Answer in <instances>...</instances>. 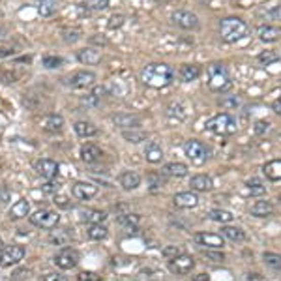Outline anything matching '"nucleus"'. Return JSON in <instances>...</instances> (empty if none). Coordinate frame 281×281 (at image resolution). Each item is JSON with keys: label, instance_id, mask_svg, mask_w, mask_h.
I'll list each match as a JSON object with an SVG mask.
<instances>
[{"label": "nucleus", "instance_id": "nucleus-1", "mask_svg": "<svg viewBox=\"0 0 281 281\" xmlns=\"http://www.w3.org/2000/svg\"><path fill=\"white\" fill-rule=\"evenodd\" d=\"M172 79H174L172 67L169 64H163V62L148 64L140 72V81L147 86H152V88H165V86L171 85Z\"/></svg>", "mask_w": 281, "mask_h": 281}, {"label": "nucleus", "instance_id": "nucleus-2", "mask_svg": "<svg viewBox=\"0 0 281 281\" xmlns=\"http://www.w3.org/2000/svg\"><path fill=\"white\" fill-rule=\"evenodd\" d=\"M248 34V25L240 17H225L220 21V36L227 43H236Z\"/></svg>", "mask_w": 281, "mask_h": 281}, {"label": "nucleus", "instance_id": "nucleus-3", "mask_svg": "<svg viewBox=\"0 0 281 281\" xmlns=\"http://www.w3.org/2000/svg\"><path fill=\"white\" fill-rule=\"evenodd\" d=\"M208 74V88L212 92H227L229 88L232 86V81H231V75L227 72V67L220 62H214V64H210L206 69Z\"/></svg>", "mask_w": 281, "mask_h": 281}, {"label": "nucleus", "instance_id": "nucleus-4", "mask_svg": "<svg viewBox=\"0 0 281 281\" xmlns=\"http://www.w3.org/2000/svg\"><path fill=\"white\" fill-rule=\"evenodd\" d=\"M206 129L216 135H232L236 133V120L229 113H218L206 120Z\"/></svg>", "mask_w": 281, "mask_h": 281}, {"label": "nucleus", "instance_id": "nucleus-5", "mask_svg": "<svg viewBox=\"0 0 281 281\" xmlns=\"http://www.w3.org/2000/svg\"><path fill=\"white\" fill-rule=\"evenodd\" d=\"M184 152H186V156H188V159H190L191 163H195V165H202L208 159V154H210L206 145L195 139L188 140V143L184 145Z\"/></svg>", "mask_w": 281, "mask_h": 281}, {"label": "nucleus", "instance_id": "nucleus-6", "mask_svg": "<svg viewBox=\"0 0 281 281\" xmlns=\"http://www.w3.org/2000/svg\"><path fill=\"white\" fill-rule=\"evenodd\" d=\"M60 221V216L55 210H38L36 214L30 216V223L42 229H56Z\"/></svg>", "mask_w": 281, "mask_h": 281}, {"label": "nucleus", "instance_id": "nucleus-7", "mask_svg": "<svg viewBox=\"0 0 281 281\" xmlns=\"http://www.w3.org/2000/svg\"><path fill=\"white\" fill-rule=\"evenodd\" d=\"M81 261L79 251L74 250V248H64L55 255V264L60 270H72L75 268Z\"/></svg>", "mask_w": 281, "mask_h": 281}, {"label": "nucleus", "instance_id": "nucleus-8", "mask_svg": "<svg viewBox=\"0 0 281 281\" xmlns=\"http://www.w3.org/2000/svg\"><path fill=\"white\" fill-rule=\"evenodd\" d=\"M171 21L174 23L177 26L184 28V30H195L199 28V17H197L195 13L190 12V10H177V12L171 15Z\"/></svg>", "mask_w": 281, "mask_h": 281}, {"label": "nucleus", "instance_id": "nucleus-9", "mask_svg": "<svg viewBox=\"0 0 281 281\" xmlns=\"http://www.w3.org/2000/svg\"><path fill=\"white\" fill-rule=\"evenodd\" d=\"M25 259V248L23 245H8L4 250L0 251V266L2 268H8V266H13V264H19Z\"/></svg>", "mask_w": 281, "mask_h": 281}, {"label": "nucleus", "instance_id": "nucleus-10", "mask_svg": "<svg viewBox=\"0 0 281 281\" xmlns=\"http://www.w3.org/2000/svg\"><path fill=\"white\" fill-rule=\"evenodd\" d=\"M193 266H195V261H193V257L188 255V253H180L178 257H174V259L169 261V270L177 275L190 274L191 270H193Z\"/></svg>", "mask_w": 281, "mask_h": 281}, {"label": "nucleus", "instance_id": "nucleus-11", "mask_svg": "<svg viewBox=\"0 0 281 281\" xmlns=\"http://www.w3.org/2000/svg\"><path fill=\"white\" fill-rule=\"evenodd\" d=\"M67 83H69L72 88H90V86H94V83H96V74L86 72V69H79V72H75V74L67 79Z\"/></svg>", "mask_w": 281, "mask_h": 281}, {"label": "nucleus", "instance_id": "nucleus-12", "mask_svg": "<svg viewBox=\"0 0 281 281\" xmlns=\"http://www.w3.org/2000/svg\"><path fill=\"white\" fill-rule=\"evenodd\" d=\"M34 169H36V172L40 174V177L47 178V180H53V178L58 174V163L51 158L38 159L36 163H34Z\"/></svg>", "mask_w": 281, "mask_h": 281}, {"label": "nucleus", "instance_id": "nucleus-13", "mask_svg": "<svg viewBox=\"0 0 281 281\" xmlns=\"http://www.w3.org/2000/svg\"><path fill=\"white\" fill-rule=\"evenodd\" d=\"M195 242L199 245H206L208 250H221L225 245V238L216 232H199L195 234Z\"/></svg>", "mask_w": 281, "mask_h": 281}, {"label": "nucleus", "instance_id": "nucleus-14", "mask_svg": "<svg viewBox=\"0 0 281 281\" xmlns=\"http://www.w3.org/2000/svg\"><path fill=\"white\" fill-rule=\"evenodd\" d=\"M72 193H74V197L81 199V201H88L92 197H96L98 186H94L92 182H75L74 188H72Z\"/></svg>", "mask_w": 281, "mask_h": 281}, {"label": "nucleus", "instance_id": "nucleus-15", "mask_svg": "<svg viewBox=\"0 0 281 281\" xmlns=\"http://www.w3.org/2000/svg\"><path fill=\"white\" fill-rule=\"evenodd\" d=\"M40 126H42V129L49 131V133H60L62 129H64V118L60 115L53 113V115L43 116L42 120H40Z\"/></svg>", "mask_w": 281, "mask_h": 281}, {"label": "nucleus", "instance_id": "nucleus-16", "mask_svg": "<svg viewBox=\"0 0 281 281\" xmlns=\"http://www.w3.org/2000/svg\"><path fill=\"white\" fill-rule=\"evenodd\" d=\"M257 34H259V40L264 43H274V42H277V40H281V28L274 25L259 26Z\"/></svg>", "mask_w": 281, "mask_h": 281}, {"label": "nucleus", "instance_id": "nucleus-17", "mask_svg": "<svg viewBox=\"0 0 281 281\" xmlns=\"http://www.w3.org/2000/svg\"><path fill=\"white\" fill-rule=\"evenodd\" d=\"M199 204V197L195 191H180L174 195V206L178 208H195Z\"/></svg>", "mask_w": 281, "mask_h": 281}, {"label": "nucleus", "instance_id": "nucleus-18", "mask_svg": "<svg viewBox=\"0 0 281 281\" xmlns=\"http://www.w3.org/2000/svg\"><path fill=\"white\" fill-rule=\"evenodd\" d=\"M113 124L116 128L122 129H137L140 126V118L135 115H115L113 116Z\"/></svg>", "mask_w": 281, "mask_h": 281}, {"label": "nucleus", "instance_id": "nucleus-19", "mask_svg": "<svg viewBox=\"0 0 281 281\" xmlns=\"http://www.w3.org/2000/svg\"><path fill=\"white\" fill-rule=\"evenodd\" d=\"M77 60L81 64H86V66H96L101 62V53L98 49H94V47H86V49H81L77 53Z\"/></svg>", "mask_w": 281, "mask_h": 281}, {"label": "nucleus", "instance_id": "nucleus-20", "mask_svg": "<svg viewBox=\"0 0 281 281\" xmlns=\"http://www.w3.org/2000/svg\"><path fill=\"white\" fill-rule=\"evenodd\" d=\"M101 156H103V154H101L99 147L92 145V143H86V145L81 147V159H83L85 163H96V161L101 159Z\"/></svg>", "mask_w": 281, "mask_h": 281}, {"label": "nucleus", "instance_id": "nucleus-21", "mask_svg": "<svg viewBox=\"0 0 281 281\" xmlns=\"http://www.w3.org/2000/svg\"><path fill=\"white\" fill-rule=\"evenodd\" d=\"M118 182H120V186H122V190H126V191L137 190V188L140 186V174L135 171H126L120 174Z\"/></svg>", "mask_w": 281, "mask_h": 281}, {"label": "nucleus", "instance_id": "nucleus-22", "mask_svg": "<svg viewBox=\"0 0 281 281\" xmlns=\"http://www.w3.org/2000/svg\"><path fill=\"white\" fill-rule=\"evenodd\" d=\"M190 186H191V191L204 193V191L212 190V178L208 177V174H195V177L191 178Z\"/></svg>", "mask_w": 281, "mask_h": 281}, {"label": "nucleus", "instance_id": "nucleus-23", "mask_svg": "<svg viewBox=\"0 0 281 281\" xmlns=\"http://www.w3.org/2000/svg\"><path fill=\"white\" fill-rule=\"evenodd\" d=\"M250 214L255 216V218H268V216L274 214V204L270 201H257L251 204Z\"/></svg>", "mask_w": 281, "mask_h": 281}, {"label": "nucleus", "instance_id": "nucleus-24", "mask_svg": "<svg viewBox=\"0 0 281 281\" xmlns=\"http://www.w3.org/2000/svg\"><path fill=\"white\" fill-rule=\"evenodd\" d=\"M188 172H190L188 165H184L180 161H172V163H167V165L163 167V174H165V177L184 178V177H188Z\"/></svg>", "mask_w": 281, "mask_h": 281}, {"label": "nucleus", "instance_id": "nucleus-25", "mask_svg": "<svg viewBox=\"0 0 281 281\" xmlns=\"http://www.w3.org/2000/svg\"><path fill=\"white\" fill-rule=\"evenodd\" d=\"M28 212H30V202L26 201V199H19L15 204H12V208H10V218L12 220H23V218H26L28 216Z\"/></svg>", "mask_w": 281, "mask_h": 281}, {"label": "nucleus", "instance_id": "nucleus-26", "mask_svg": "<svg viewBox=\"0 0 281 281\" xmlns=\"http://www.w3.org/2000/svg\"><path fill=\"white\" fill-rule=\"evenodd\" d=\"M180 79L184 81V83H191V81H195L201 77V67L197 66V64H184L182 67H180Z\"/></svg>", "mask_w": 281, "mask_h": 281}, {"label": "nucleus", "instance_id": "nucleus-27", "mask_svg": "<svg viewBox=\"0 0 281 281\" xmlns=\"http://www.w3.org/2000/svg\"><path fill=\"white\" fill-rule=\"evenodd\" d=\"M145 158L150 163H161V159H163V148L159 147L158 143H148L147 148H145Z\"/></svg>", "mask_w": 281, "mask_h": 281}, {"label": "nucleus", "instance_id": "nucleus-28", "mask_svg": "<svg viewBox=\"0 0 281 281\" xmlns=\"http://www.w3.org/2000/svg\"><path fill=\"white\" fill-rule=\"evenodd\" d=\"M263 172L266 174L268 180H274V182L281 180V159H272V161H268L263 167Z\"/></svg>", "mask_w": 281, "mask_h": 281}, {"label": "nucleus", "instance_id": "nucleus-29", "mask_svg": "<svg viewBox=\"0 0 281 281\" xmlns=\"http://www.w3.org/2000/svg\"><path fill=\"white\" fill-rule=\"evenodd\" d=\"M221 236L231 242H242L245 240V232L240 229V227H231V225H225L221 227Z\"/></svg>", "mask_w": 281, "mask_h": 281}, {"label": "nucleus", "instance_id": "nucleus-30", "mask_svg": "<svg viewBox=\"0 0 281 281\" xmlns=\"http://www.w3.org/2000/svg\"><path fill=\"white\" fill-rule=\"evenodd\" d=\"M208 218L216 223H221V225H227V223H231L234 220V216L229 212V210H221V208H214V210H210L208 212Z\"/></svg>", "mask_w": 281, "mask_h": 281}, {"label": "nucleus", "instance_id": "nucleus-31", "mask_svg": "<svg viewBox=\"0 0 281 281\" xmlns=\"http://www.w3.org/2000/svg\"><path fill=\"white\" fill-rule=\"evenodd\" d=\"M74 129L79 137H94V135H98V128H96L92 122H85V120L75 122Z\"/></svg>", "mask_w": 281, "mask_h": 281}, {"label": "nucleus", "instance_id": "nucleus-32", "mask_svg": "<svg viewBox=\"0 0 281 281\" xmlns=\"http://www.w3.org/2000/svg\"><path fill=\"white\" fill-rule=\"evenodd\" d=\"M49 242L55 245H67L72 242V234H69L67 229H56V231L51 232Z\"/></svg>", "mask_w": 281, "mask_h": 281}, {"label": "nucleus", "instance_id": "nucleus-33", "mask_svg": "<svg viewBox=\"0 0 281 281\" xmlns=\"http://www.w3.org/2000/svg\"><path fill=\"white\" fill-rule=\"evenodd\" d=\"M56 10H58V0H40V4H38V13L42 17L55 15Z\"/></svg>", "mask_w": 281, "mask_h": 281}, {"label": "nucleus", "instance_id": "nucleus-34", "mask_svg": "<svg viewBox=\"0 0 281 281\" xmlns=\"http://www.w3.org/2000/svg\"><path fill=\"white\" fill-rule=\"evenodd\" d=\"M86 234H88L90 240H105L107 234H109V231H107V227L103 223H96V225H90L86 229Z\"/></svg>", "mask_w": 281, "mask_h": 281}, {"label": "nucleus", "instance_id": "nucleus-35", "mask_svg": "<svg viewBox=\"0 0 281 281\" xmlns=\"http://www.w3.org/2000/svg\"><path fill=\"white\" fill-rule=\"evenodd\" d=\"M245 186H248V193L253 197H259V195H264V193H266V186L263 184L261 178H251V180L245 182Z\"/></svg>", "mask_w": 281, "mask_h": 281}, {"label": "nucleus", "instance_id": "nucleus-36", "mask_svg": "<svg viewBox=\"0 0 281 281\" xmlns=\"http://www.w3.org/2000/svg\"><path fill=\"white\" fill-rule=\"evenodd\" d=\"M83 220L88 221L90 225H96V223H103L107 220V214L103 210H85L83 212Z\"/></svg>", "mask_w": 281, "mask_h": 281}, {"label": "nucleus", "instance_id": "nucleus-37", "mask_svg": "<svg viewBox=\"0 0 281 281\" xmlns=\"http://www.w3.org/2000/svg\"><path fill=\"white\" fill-rule=\"evenodd\" d=\"M122 137L128 143H133V145H137V143H143V140H147V133L143 131V129H124L122 131Z\"/></svg>", "mask_w": 281, "mask_h": 281}, {"label": "nucleus", "instance_id": "nucleus-38", "mask_svg": "<svg viewBox=\"0 0 281 281\" xmlns=\"http://www.w3.org/2000/svg\"><path fill=\"white\" fill-rule=\"evenodd\" d=\"M140 218L137 214H129V212H126V214H120L118 216V223L122 227H128V231H131V229H135V227L139 225Z\"/></svg>", "mask_w": 281, "mask_h": 281}, {"label": "nucleus", "instance_id": "nucleus-39", "mask_svg": "<svg viewBox=\"0 0 281 281\" xmlns=\"http://www.w3.org/2000/svg\"><path fill=\"white\" fill-rule=\"evenodd\" d=\"M263 261L266 266H270L272 270H277L279 272L281 270V255H277V253H270V251H266L263 255Z\"/></svg>", "mask_w": 281, "mask_h": 281}, {"label": "nucleus", "instance_id": "nucleus-40", "mask_svg": "<svg viewBox=\"0 0 281 281\" xmlns=\"http://www.w3.org/2000/svg\"><path fill=\"white\" fill-rule=\"evenodd\" d=\"M83 6L90 12H103L109 8V0H85Z\"/></svg>", "mask_w": 281, "mask_h": 281}, {"label": "nucleus", "instance_id": "nucleus-41", "mask_svg": "<svg viewBox=\"0 0 281 281\" xmlns=\"http://www.w3.org/2000/svg\"><path fill=\"white\" fill-rule=\"evenodd\" d=\"M148 186H150V190L156 191V190H161L163 186H165V178L158 174V172H150L148 174Z\"/></svg>", "mask_w": 281, "mask_h": 281}, {"label": "nucleus", "instance_id": "nucleus-42", "mask_svg": "<svg viewBox=\"0 0 281 281\" xmlns=\"http://www.w3.org/2000/svg\"><path fill=\"white\" fill-rule=\"evenodd\" d=\"M220 105L223 109L232 111V109H236V107H240V98L238 96H223V98L220 99Z\"/></svg>", "mask_w": 281, "mask_h": 281}, {"label": "nucleus", "instance_id": "nucleus-43", "mask_svg": "<svg viewBox=\"0 0 281 281\" xmlns=\"http://www.w3.org/2000/svg\"><path fill=\"white\" fill-rule=\"evenodd\" d=\"M277 58H279V56L275 55L274 51H264V53H261V55H259V62H261L263 66H270V64H275V62H277Z\"/></svg>", "mask_w": 281, "mask_h": 281}, {"label": "nucleus", "instance_id": "nucleus-44", "mask_svg": "<svg viewBox=\"0 0 281 281\" xmlns=\"http://www.w3.org/2000/svg\"><path fill=\"white\" fill-rule=\"evenodd\" d=\"M180 253H184V251L180 250L178 245H167V248H163V251H161V255L165 257V259H169V261L174 259V257H178Z\"/></svg>", "mask_w": 281, "mask_h": 281}, {"label": "nucleus", "instance_id": "nucleus-45", "mask_svg": "<svg viewBox=\"0 0 281 281\" xmlns=\"http://www.w3.org/2000/svg\"><path fill=\"white\" fill-rule=\"evenodd\" d=\"M43 66L49 67V69H53V67H58V66H62V58H60V56H53V55L43 56Z\"/></svg>", "mask_w": 281, "mask_h": 281}, {"label": "nucleus", "instance_id": "nucleus-46", "mask_svg": "<svg viewBox=\"0 0 281 281\" xmlns=\"http://www.w3.org/2000/svg\"><path fill=\"white\" fill-rule=\"evenodd\" d=\"M81 38V30L79 28H72V30H64V40L67 43H75Z\"/></svg>", "mask_w": 281, "mask_h": 281}, {"label": "nucleus", "instance_id": "nucleus-47", "mask_svg": "<svg viewBox=\"0 0 281 281\" xmlns=\"http://www.w3.org/2000/svg\"><path fill=\"white\" fill-rule=\"evenodd\" d=\"M40 281H67L66 275H62L60 272H49V274L42 275Z\"/></svg>", "mask_w": 281, "mask_h": 281}, {"label": "nucleus", "instance_id": "nucleus-48", "mask_svg": "<svg viewBox=\"0 0 281 281\" xmlns=\"http://www.w3.org/2000/svg\"><path fill=\"white\" fill-rule=\"evenodd\" d=\"M204 255L208 257V259H212L214 263H221L223 259H225V255H223V251H212V250H208V251H204Z\"/></svg>", "mask_w": 281, "mask_h": 281}, {"label": "nucleus", "instance_id": "nucleus-49", "mask_svg": "<svg viewBox=\"0 0 281 281\" xmlns=\"http://www.w3.org/2000/svg\"><path fill=\"white\" fill-rule=\"evenodd\" d=\"M42 190H43V193H55V195H56V193H58V190H60V184H58V182H51V180H49V182L43 186Z\"/></svg>", "mask_w": 281, "mask_h": 281}, {"label": "nucleus", "instance_id": "nucleus-50", "mask_svg": "<svg viewBox=\"0 0 281 281\" xmlns=\"http://www.w3.org/2000/svg\"><path fill=\"white\" fill-rule=\"evenodd\" d=\"M124 15H120V13H118V15H113V17L109 19V28H118V26H122L124 25Z\"/></svg>", "mask_w": 281, "mask_h": 281}, {"label": "nucleus", "instance_id": "nucleus-51", "mask_svg": "<svg viewBox=\"0 0 281 281\" xmlns=\"http://www.w3.org/2000/svg\"><path fill=\"white\" fill-rule=\"evenodd\" d=\"M77 281H101L99 279V275H96L94 272H81L77 275Z\"/></svg>", "mask_w": 281, "mask_h": 281}, {"label": "nucleus", "instance_id": "nucleus-52", "mask_svg": "<svg viewBox=\"0 0 281 281\" xmlns=\"http://www.w3.org/2000/svg\"><path fill=\"white\" fill-rule=\"evenodd\" d=\"M270 129V122H266V120H259V122L255 124V133L263 135L264 131H268Z\"/></svg>", "mask_w": 281, "mask_h": 281}, {"label": "nucleus", "instance_id": "nucleus-53", "mask_svg": "<svg viewBox=\"0 0 281 281\" xmlns=\"http://www.w3.org/2000/svg\"><path fill=\"white\" fill-rule=\"evenodd\" d=\"M55 204H58L60 208H69V201L66 195H55Z\"/></svg>", "mask_w": 281, "mask_h": 281}, {"label": "nucleus", "instance_id": "nucleus-54", "mask_svg": "<svg viewBox=\"0 0 281 281\" xmlns=\"http://www.w3.org/2000/svg\"><path fill=\"white\" fill-rule=\"evenodd\" d=\"M8 201H10V191H8V188H0V204H4Z\"/></svg>", "mask_w": 281, "mask_h": 281}, {"label": "nucleus", "instance_id": "nucleus-55", "mask_svg": "<svg viewBox=\"0 0 281 281\" xmlns=\"http://www.w3.org/2000/svg\"><path fill=\"white\" fill-rule=\"evenodd\" d=\"M268 17H272V19H281V6H275V10L268 12Z\"/></svg>", "mask_w": 281, "mask_h": 281}, {"label": "nucleus", "instance_id": "nucleus-56", "mask_svg": "<svg viewBox=\"0 0 281 281\" xmlns=\"http://www.w3.org/2000/svg\"><path fill=\"white\" fill-rule=\"evenodd\" d=\"M272 109H274L277 115H281V99H275L274 103H272Z\"/></svg>", "mask_w": 281, "mask_h": 281}, {"label": "nucleus", "instance_id": "nucleus-57", "mask_svg": "<svg viewBox=\"0 0 281 281\" xmlns=\"http://www.w3.org/2000/svg\"><path fill=\"white\" fill-rule=\"evenodd\" d=\"M193 281H210V275L208 274H199L193 277Z\"/></svg>", "mask_w": 281, "mask_h": 281}, {"label": "nucleus", "instance_id": "nucleus-58", "mask_svg": "<svg viewBox=\"0 0 281 281\" xmlns=\"http://www.w3.org/2000/svg\"><path fill=\"white\" fill-rule=\"evenodd\" d=\"M90 42L92 43H99V45H105L107 40H105V38H90Z\"/></svg>", "mask_w": 281, "mask_h": 281}, {"label": "nucleus", "instance_id": "nucleus-59", "mask_svg": "<svg viewBox=\"0 0 281 281\" xmlns=\"http://www.w3.org/2000/svg\"><path fill=\"white\" fill-rule=\"evenodd\" d=\"M13 51L12 49H0V58H4V56H12Z\"/></svg>", "mask_w": 281, "mask_h": 281}, {"label": "nucleus", "instance_id": "nucleus-60", "mask_svg": "<svg viewBox=\"0 0 281 281\" xmlns=\"http://www.w3.org/2000/svg\"><path fill=\"white\" fill-rule=\"evenodd\" d=\"M4 250V242H2V238H0V251Z\"/></svg>", "mask_w": 281, "mask_h": 281}, {"label": "nucleus", "instance_id": "nucleus-61", "mask_svg": "<svg viewBox=\"0 0 281 281\" xmlns=\"http://www.w3.org/2000/svg\"><path fill=\"white\" fill-rule=\"evenodd\" d=\"M158 2H169V0H158Z\"/></svg>", "mask_w": 281, "mask_h": 281}, {"label": "nucleus", "instance_id": "nucleus-62", "mask_svg": "<svg viewBox=\"0 0 281 281\" xmlns=\"http://www.w3.org/2000/svg\"><path fill=\"white\" fill-rule=\"evenodd\" d=\"M279 204H281V197H279Z\"/></svg>", "mask_w": 281, "mask_h": 281}]
</instances>
